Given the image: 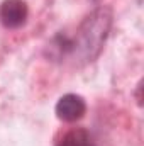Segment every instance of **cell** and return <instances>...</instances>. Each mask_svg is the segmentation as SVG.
<instances>
[{
  "label": "cell",
  "instance_id": "cell-1",
  "mask_svg": "<svg viewBox=\"0 0 144 146\" xmlns=\"http://www.w3.org/2000/svg\"><path fill=\"white\" fill-rule=\"evenodd\" d=\"M110 27V14L105 9L93 12L76 33V39L70 42V51L83 61H92L95 58L107 37Z\"/></svg>",
  "mask_w": 144,
  "mask_h": 146
},
{
  "label": "cell",
  "instance_id": "cell-2",
  "mask_svg": "<svg viewBox=\"0 0 144 146\" xmlns=\"http://www.w3.org/2000/svg\"><path fill=\"white\" fill-rule=\"evenodd\" d=\"M27 5L24 0H5L0 5V22L9 29H17L26 24Z\"/></svg>",
  "mask_w": 144,
  "mask_h": 146
},
{
  "label": "cell",
  "instance_id": "cell-3",
  "mask_svg": "<svg viewBox=\"0 0 144 146\" xmlns=\"http://www.w3.org/2000/svg\"><path fill=\"white\" fill-rule=\"evenodd\" d=\"M85 110H87L85 100L75 94L63 95L56 104V115L65 122H75V121L81 119Z\"/></svg>",
  "mask_w": 144,
  "mask_h": 146
},
{
  "label": "cell",
  "instance_id": "cell-4",
  "mask_svg": "<svg viewBox=\"0 0 144 146\" xmlns=\"http://www.w3.org/2000/svg\"><path fill=\"white\" fill-rule=\"evenodd\" d=\"M56 146H93L90 134L85 129H71L63 134Z\"/></svg>",
  "mask_w": 144,
  "mask_h": 146
}]
</instances>
